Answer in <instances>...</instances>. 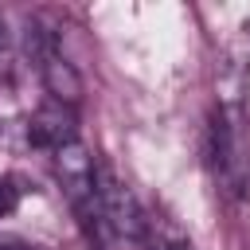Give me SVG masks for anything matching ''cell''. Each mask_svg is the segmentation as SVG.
I'll return each instance as SVG.
<instances>
[{
	"label": "cell",
	"mask_w": 250,
	"mask_h": 250,
	"mask_svg": "<svg viewBox=\"0 0 250 250\" xmlns=\"http://www.w3.org/2000/svg\"><path fill=\"white\" fill-rule=\"evenodd\" d=\"M98 203H102V215H105L109 234L129 238V242H145L148 238V219H145L133 188L109 164H98Z\"/></svg>",
	"instance_id": "obj_1"
},
{
	"label": "cell",
	"mask_w": 250,
	"mask_h": 250,
	"mask_svg": "<svg viewBox=\"0 0 250 250\" xmlns=\"http://www.w3.org/2000/svg\"><path fill=\"white\" fill-rule=\"evenodd\" d=\"M27 141L35 148H47V152H59V148L74 145L78 141V113L62 102H43L27 117Z\"/></svg>",
	"instance_id": "obj_2"
},
{
	"label": "cell",
	"mask_w": 250,
	"mask_h": 250,
	"mask_svg": "<svg viewBox=\"0 0 250 250\" xmlns=\"http://www.w3.org/2000/svg\"><path fill=\"white\" fill-rule=\"evenodd\" d=\"M145 242H152V250H191V242H188L180 230H172V227L152 230V219H148V238H145Z\"/></svg>",
	"instance_id": "obj_3"
},
{
	"label": "cell",
	"mask_w": 250,
	"mask_h": 250,
	"mask_svg": "<svg viewBox=\"0 0 250 250\" xmlns=\"http://www.w3.org/2000/svg\"><path fill=\"white\" fill-rule=\"evenodd\" d=\"M16 203H20V188H16V180H12V176H0V219L12 215Z\"/></svg>",
	"instance_id": "obj_4"
},
{
	"label": "cell",
	"mask_w": 250,
	"mask_h": 250,
	"mask_svg": "<svg viewBox=\"0 0 250 250\" xmlns=\"http://www.w3.org/2000/svg\"><path fill=\"white\" fill-rule=\"evenodd\" d=\"M4 47H8V23H4V16H0V55H4Z\"/></svg>",
	"instance_id": "obj_5"
}]
</instances>
